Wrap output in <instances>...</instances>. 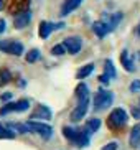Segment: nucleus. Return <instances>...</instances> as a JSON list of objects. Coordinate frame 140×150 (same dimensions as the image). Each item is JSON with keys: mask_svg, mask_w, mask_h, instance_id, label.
<instances>
[{"mask_svg": "<svg viewBox=\"0 0 140 150\" xmlns=\"http://www.w3.org/2000/svg\"><path fill=\"white\" fill-rule=\"evenodd\" d=\"M63 135L78 147H88L89 145V132L86 129H74V127H63Z\"/></svg>", "mask_w": 140, "mask_h": 150, "instance_id": "nucleus-1", "label": "nucleus"}, {"mask_svg": "<svg viewBox=\"0 0 140 150\" xmlns=\"http://www.w3.org/2000/svg\"><path fill=\"white\" fill-rule=\"evenodd\" d=\"M127 120H129L127 112H125L122 107H115V109L109 114V117H107V127H109L110 130H114V132H119L122 127H125Z\"/></svg>", "mask_w": 140, "mask_h": 150, "instance_id": "nucleus-2", "label": "nucleus"}, {"mask_svg": "<svg viewBox=\"0 0 140 150\" xmlns=\"http://www.w3.org/2000/svg\"><path fill=\"white\" fill-rule=\"evenodd\" d=\"M114 102V94L107 89H99L94 96V109L96 110H104Z\"/></svg>", "mask_w": 140, "mask_h": 150, "instance_id": "nucleus-3", "label": "nucleus"}, {"mask_svg": "<svg viewBox=\"0 0 140 150\" xmlns=\"http://www.w3.org/2000/svg\"><path fill=\"white\" fill-rule=\"evenodd\" d=\"M26 124H28V127H30L31 132L38 134L43 140H48V139H51V137H53L51 125H46V124H41V122H35L33 119H31L30 122H26Z\"/></svg>", "mask_w": 140, "mask_h": 150, "instance_id": "nucleus-4", "label": "nucleus"}, {"mask_svg": "<svg viewBox=\"0 0 140 150\" xmlns=\"http://www.w3.org/2000/svg\"><path fill=\"white\" fill-rule=\"evenodd\" d=\"M0 51L13 54V56H20V54H23V45L15 40H4L0 41Z\"/></svg>", "mask_w": 140, "mask_h": 150, "instance_id": "nucleus-5", "label": "nucleus"}, {"mask_svg": "<svg viewBox=\"0 0 140 150\" xmlns=\"http://www.w3.org/2000/svg\"><path fill=\"white\" fill-rule=\"evenodd\" d=\"M88 107H89V96L79 97V99H78V106H76V109L71 112V117H69V119L73 120V122H78V120H81L84 115H86V112H88Z\"/></svg>", "mask_w": 140, "mask_h": 150, "instance_id": "nucleus-6", "label": "nucleus"}, {"mask_svg": "<svg viewBox=\"0 0 140 150\" xmlns=\"http://www.w3.org/2000/svg\"><path fill=\"white\" fill-rule=\"evenodd\" d=\"M30 107V102L26 101V99H22V101H17V102H8L4 109L0 110V114L5 115L8 114V112H23Z\"/></svg>", "mask_w": 140, "mask_h": 150, "instance_id": "nucleus-7", "label": "nucleus"}, {"mask_svg": "<svg viewBox=\"0 0 140 150\" xmlns=\"http://www.w3.org/2000/svg\"><path fill=\"white\" fill-rule=\"evenodd\" d=\"M59 28H64V23H51V22H41L40 23V28H38V33L40 36L46 40L49 35H51L54 30H59Z\"/></svg>", "mask_w": 140, "mask_h": 150, "instance_id": "nucleus-8", "label": "nucleus"}, {"mask_svg": "<svg viewBox=\"0 0 140 150\" xmlns=\"http://www.w3.org/2000/svg\"><path fill=\"white\" fill-rule=\"evenodd\" d=\"M53 117V112L46 104H38L35 107V110L31 112V119H36V120H49Z\"/></svg>", "mask_w": 140, "mask_h": 150, "instance_id": "nucleus-9", "label": "nucleus"}, {"mask_svg": "<svg viewBox=\"0 0 140 150\" xmlns=\"http://www.w3.org/2000/svg\"><path fill=\"white\" fill-rule=\"evenodd\" d=\"M63 43H64L68 53H71V54H78L81 51V48H83V40L79 36H68Z\"/></svg>", "mask_w": 140, "mask_h": 150, "instance_id": "nucleus-10", "label": "nucleus"}, {"mask_svg": "<svg viewBox=\"0 0 140 150\" xmlns=\"http://www.w3.org/2000/svg\"><path fill=\"white\" fill-rule=\"evenodd\" d=\"M30 20H31V13L28 12V10H25V12H20L18 15H15L13 25H15L17 30H22V28H25L26 25L30 23Z\"/></svg>", "mask_w": 140, "mask_h": 150, "instance_id": "nucleus-11", "label": "nucleus"}, {"mask_svg": "<svg viewBox=\"0 0 140 150\" xmlns=\"http://www.w3.org/2000/svg\"><path fill=\"white\" fill-rule=\"evenodd\" d=\"M92 31L96 33L97 38H104V36L109 35L112 30H110V27L104 22V20H99V22H94V23H92Z\"/></svg>", "mask_w": 140, "mask_h": 150, "instance_id": "nucleus-12", "label": "nucleus"}, {"mask_svg": "<svg viewBox=\"0 0 140 150\" xmlns=\"http://www.w3.org/2000/svg\"><path fill=\"white\" fill-rule=\"evenodd\" d=\"M120 63H122V66H124L125 71H129V73H134V71H135L134 58L130 56V53H129L127 50H124L122 53H120Z\"/></svg>", "mask_w": 140, "mask_h": 150, "instance_id": "nucleus-13", "label": "nucleus"}, {"mask_svg": "<svg viewBox=\"0 0 140 150\" xmlns=\"http://www.w3.org/2000/svg\"><path fill=\"white\" fill-rule=\"evenodd\" d=\"M83 4V0H64L61 5V17H66V15H69L71 12H74L78 8L79 5Z\"/></svg>", "mask_w": 140, "mask_h": 150, "instance_id": "nucleus-14", "label": "nucleus"}, {"mask_svg": "<svg viewBox=\"0 0 140 150\" xmlns=\"http://www.w3.org/2000/svg\"><path fill=\"white\" fill-rule=\"evenodd\" d=\"M122 17H124V15L120 13V12H117V13H112V15H105L102 20H104V22L110 27V30H115L117 25L120 23V20H122Z\"/></svg>", "mask_w": 140, "mask_h": 150, "instance_id": "nucleus-15", "label": "nucleus"}, {"mask_svg": "<svg viewBox=\"0 0 140 150\" xmlns=\"http://www.w3.org/2000/svg\"><path fill=\"white\" fill-rule=\"evenodd\" d=\"M92 71H94V64H92V63L84 64L83 68H79V69H78L76 78H78V79H84V78H88L89 74H92Z\"/></svg>", "mask_w": 140, "mask_h": 150, "instance_id": "nucleus-16", "label": "nucleus"}, {"mask_svg": "<svg viewBox=\"0 0 140 150\" xmlns=\"http://www.w3.org/2000/svg\"><path fill=\"white\" fill-rule=\"evenodd\" d=\"M104 74L109 78V79H115V76H117V71L114 68V63L110 61V59H105L104 63Z\"/></svg>", "mask_w": 140, "mask_h": 150, "instance_id": "nucleus-17", "label": "nucleus"}, {"mask_svg": "<svg viewBox=\"0 0 140 150\" xmlns=\"http://www.w3.org/2000/svg\"><path fill=\"white\" fill-rule=\"evenodd\" d=\"M130 145L132 147L140 145V124H137L135 127L130 130Z\"/></svg>", "mask_w": 140, "mask_h": 150, "instance_id": "nucleus-18", "label": "nucleus"}, {"mask_svg": "<svg viewBox=\"0 0 140 150\" xmlns=\"http://www.w3.org/2000/svg\"><path fill=\"white\" fill-rule=\"evenodd\" d=\"M99 127H101V120L97 119V117H94V119H89L88 122H86V130H88L89 134H94L99 130Z\"/></svg>", "mask_w": 140, "mask_h": 150, "instance_id": "nucleus-19", "label": "nucleus"}, {"mask_svg": "<svg viewBox=\"0 0 140 150\" xmlns=\"http://www.w3.org/2000/svg\"><path fill=\"white\" fill-rule=\"evenodd\" d=\"M7 127H10L12 130H17V132H20V134H28V132H31V130H30V127H28V124H22V122L8 124Z\"/></svg>", "mask_w": 140, "mask_h": 150, "instance_id": "nucleus-20", "label": "nucleus"}, {"mask_svg": "<svg viewBox=\"0 0 140 150\" xmlns=\"http://www.w3.org/2000/svg\"><path fill=\"white\" fill-rule=\"evenodd\" d=\"M40 58H41V53H40V50L33 48V50H30V51L26 53L25 59H26L28 63H35V61H38Z\"/></svg>", "mask_w": 140, "mask_h": 150, "instance_id": "nucleus-21", "label": "nucleus"}, {"mask_svg": "<svg viewBox=\"0 0 140 150\" xmlns=\"http://www.w3.org/2000/svg\"><path fill=\"white\" fill-rule=\"evenodd\" d=\"M10 79H12V73H10L8 69H0V88L2 86H5V84H8Z\"/></svg>", "mask_w": 140, "mask_h": 150, "instance_id": "nucleus-22", "label": "nucleus"}, {"mask_svg": "<svg viewBox=\"0 0 140 150\" xmlns=\"http://www.w3.org/2000/svg\"><path fill=\"white\" fill-rule=\"evenodd\" d=\"M86 96H89V88L84 83L78 84L76 86V97L79 99V97H86Z\"/></svg>", "mask_w": 140, "mask_h": 150, "instance_id": "nucleus-23", "label": "nucleus"}, {"mask_svg": "<svg viewBox=\"0 0 140 150\" xmlns=\"http://www.w3.org/2000/svg\"><path fill=\"white\" fill-rule=\"evenodd\" d=\"M66 51H68V50H66L64 43H58V45H54V46L51 48V54H53V56H63Z\"/></svg>", "mask_w": 140, "mask_h": 150, "instance_id": "nucleus-24", "label": "nucleus"}, {"mask_svg": "<svg viewBox=\"0 0 140 150\" xmlns=\"http://www.w3.org/2000/svg\"><path fill=\"white\" fill-rule=\"evenodd\" d=\"M15 137V132H13L10 127H4L0 124V139H13Z\"/></svg>", "mask_w": 140, "mask_h": 150, "instance_id": "nucleus-25", "label": "nucleus"}, {"mask_svg": "<svg viewBox=\"0 0 140 150\" xmlns=\"http://www.w3.org/2000/svg\"><path fill=\"white\" fill-rule=\"evenodd\" d=\"M140 91V79H134L130 83V93H139Z\"/></svg>", "mask_w": 140, "mask_h": 150, "instance_id": "nucleus-26", "label": "nucleus"}, {"mask_svg": "<svg viewBox=\"0 0 140 150\" xmlns=\"http://www.w3.org/2000/svg\"><path fill=\"white\" fill-rule=\"evenodd\" d=\"M101 150H119V144L117 142H109V144H105Z\"/></svg>", "mask_w": 140, "mask_h": 150, "instance_id": "nucleus-27", "label": "nucleus"}, {"mask_svg": "<svg viewBox=\"0 0 140 150\" xmlns=\"http://www.w3.org/2000/svg\"><path fill=\"white\" fill-rule=\"evenodd\" d=\"M132 115H134V117H135V119H140V107L139 109H135V107H132Z\"/></svg>", "mask_w": 140, "mask_h": 150, "instance_id": "nucleus-28", "label": "nucleus"}, {"mask_svg": "<svg viewBox=\"0 0 140 150\" xmlns=\"http://www.w3.org/2000/svg\"><path fill=\"white\" fill-rule=\"evenodd\" d=\"M109 78H107V76H105V74H101V76H99V83H102V84H109Z\"/></svg>", "mask_w": 140, "mask_h": 150, "instance_id": "nucleus-29", "label": "nucleus"}, {"mask_svg": "<svg viewBox=\"0 0 140 150\" xmlns=\"http://www.w3.org/2000/svg\"><path fill=\"white\" fill-rule=\"evenodd\" d=\"M5 28H7V23H5V20L4 18H0V35L5 31Z\"/></svg>", "mask_w": 140, "mask_h": 150, "instance_id": "nucleus-30", "label": "nucleus"}, {"mask_svg": "<svg viewBox=\"0 0 140 150\" xmlns=\"http://www.w3.org/2000/svg\"><path fill=\"white\" fill-rule=\"evenodd\" d=\"M12 99V93H5V94H2V101H10Z\"/></svg>", "mask_w": 140, "mask_h": 150, "instance_id": "nucleus-31", "label": "nucleus"}, {"mask_svg": "<svg viewBox=\"0 0 140 150\" xmlns=\"http://www.w3.org/2000/svg\"><path fill=\"white\" fill-rule=\"evenodd\" d=\"M4 8V0H0V10Z\"/></svg>", "mask_w": 140, "mask_h": 150, "instance_id": "nucleus-32", "label": "nucleus"}, {"mask_svg": "<svg viewBox=\"0 0 140 150\" xmlns=\"http://www.w3.org/2000/svg\"><path fill=\"white\" fill-rule=\"evenodd\" d=\"M137 33H139V35H140V27H139V28H137Z\"/></svg>", "mask_w": 140, "mask_h": 150, "instance_id": "nucleus-33", "label": "nucleus"}, {"mask_svg": "<svg viewBox=\"0 0 140 150\" xmlns=\"http://www.w3.org/2000/svg\"><path fill=\"white\" fill-rule=\"evenodd\" d=\"M139 104H140V102H139Z\"/></svg>", "mask_w": 140, "mask_h": 150, "instance_id": "nucleus-34", "label": "nucleus"}]
</instances>
